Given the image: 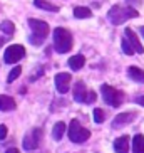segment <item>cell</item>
Here are the masks:
<instances>
[{"instance_id":"cell-1","label":"cell","mask_w":144,"mask_h":153,"mask_svg":"<svg viewBox=\"0 0 144 153\" xmlns=\"http://www.w3.org/2000/svg\"><path fill=\"white\" fill-rule=\"evenodd\" d=\"M139 17V12L134 9V7H122V5H114L112 9L107 12V19L109 22L114 24V25H121L127 20V19H136Z\"/></svg>"},{"instance_id":"cell-2","label":"cell","mask_w":144,"mask_h":153,"mask_svg":"<svg viewBox=\"0 0 144 153\" xmlns=\"http://www.w3.org/2000/svg\"><path fill=\"white\" fill-rule=\"evenodd\" d=\"M54 47L59 54H65L72 49V34L64 27H57L54 30Z\"/></svg>"},{"instance_id":"cell-3","label":"cell","mask_w":144,"mask_h":153,"mask_svg":"<svg viewBox=\"0 0 144 153\" xmlns=\"http://www.w3.org/2000/svg\"><path fill=\"white\" fill-rule=\"evenodd\" d=\"M29 25H30V29H32L30 42L35 44V45H40L50 32L49 24L42 22V20H37V19H29Z\"/></svg>"},{"instance_id":"cell-4","label":"cell","mask_w":144,"mask_h":153,"mask_svg":"<svg viewBox=\"0 0 144 153\" xmlns=\"http://www.w3.org/2000/svg\"><path fill=\"white\" fill-rule=\"evenodd\" d=\"M101 94H102L104 101H106L109 106H114V108L121 106L122 101H124V93L116 89V88H112V86H109V84L101 86Z\"/></svg>"},{"instance_id":"cell-5","label":"cell","mask_w":144,"mask_h":153,"mask_svg":"<svg viewBox=\"0 0 144 153\" xmlns=\"http://www.w3.org/2000/svg\"><path fill=\"white\" fill-rule=\"evenodd\" d=\"M90 136V131L81 125L77 120H72L69 125V140L74 143H84Z\"/></svg>"},{"instance_id":"cell-6","label":"cell","mask_w":144,"mask_h":153,"mask_svg":"<svg viewBox=\"0 0 144 153\" xmlns=\"http://www.w3.org/2000/svg\"><path fill=\"white\" fill-rule=\"evenodd\" d=\"M42 141V130L40 128H32L27 135L24 136V148L27 152H32V150H37L39 145Z\"/></svg>"},{"instance_id":"cell-7","label":"cell","mask_w":144,"mask_h":153,"mask_svg":"<svg viewBox=\"0 0 144 153\" xmlns=\"http://www.w3.org/2000/svg\"><path fill=\"white\" fill-rule=\"evenodd\" d=\"M25 56V49H24V45L20 44H12L9 45L4 52V61L7 64H14V62H18L20 59Z\"/></svg>"},{"instance_id":"cell-8","label":"cell","mask_w":144,"mask_h":153,"mask_svg":"<svg viewBox=\"0 0 144 153\" xmlns=\"http://www.w3.org/2000/svg\"><path fill=\"white\" fill-rule=\"evenodd\" d=\"M69 84H71V74L69 72H59L55 76V88L60 94H65L69 91Z\"/></svg>"},{"instance_id":"cell-9","label":"cell","mask_w":144,"mask_h":153,"mask_svg":"<svg viewBox=\"0 0 144 153\" xmlns=\"http://www.w3.org/2000/svg\"><path fill=\"white\" fill-rule=\"evenodd\" d=\"M87 96H89V91L86 89V84L82 81H77L74 88V99L77 103H87Z\"/></svg>"},{"instance_id":"cell-10","label":"cell","mask_w":144,"mask_h":153,"mask_svg":"<svg viewBox=\"0 0 144 153\" xmlns=\"http://www.w3.org/2000/svg\"><path fill=\"white\" fill-rule=\"evenodd\" d=\"M124 34H126V39H129L131 45L134 47L136 52L143 54V52H144V47H143V44H141V41H139V37H137V34H134V30H132V29H129V27L126 29V32H124Z\"/></svg>"},{"instance_id":"cell-11","label":"cell","mask_w":144,"mask_h":153,"mask_svg":"<svg viewBox=\"0 0 144 153\" xmlns=\"http://www.w3.org/2000/svg\"><path fill=\"white\" fill-rule=\"evenodd\" d=\"M129 136L127 135H122L119 136V138L114 141V150H116V153H127L129 152Z\"/></svg>"},{"instance_id":"cell-12","label":"cell","mask_w":144,"mask_h":153,"mask_svg":"<svg viewBox=\"0 0 144 153\" xmlns=\"http://www.w3.org/2000/svg\"><path fill=\"white\" fill-rule=\"evenodd\" d=\"M15 108H17V103L14 98L0 94V111H14Z\"/></svg>"},{"instance_id":"cell-13","label":"cell","mask_w":144,"mask_h":153,"mask_svg":"<svg viewBox=\"0 0 144 153\" xmlns=\"http://www.w3.org/2000/svg\"><path fill=\"white\" fill-rule=\"evenodd\" d=\"M136 120V113H121V114H117L116 120H114L112 125L114 126H121V125H127V123L134 121Z\"/></svg>"},{"instance_id":"cell-14","label":"cell","mask_w":144,"mask_h":153,"mask_svg":"<svg viewBox=\"0 0 144 153\" xmlns=\"http://www.w3.org/2000/svg\"><path fill=\"white\" fill-rule=\"evenodd\" d=\"M84 64H86V57L81 54L77 56H72L71 59H69V68L72 69V71H79V69L84 68Z\"/></svg>"},{"instance_id":"cell-15","label":"cell","mask_w":144,"mask_h":153,"mask_svg":"<svg viewBox=\"0 0 144 153\" xmlns=\"http://www.w3.org/2000/svg\"><path fill=\"white\" fill-rule=\"evenodd\" d=\"M127 74H129V77L132 79V81L144 84V71H143V69L136 68V66H131V68L127 69Z\"/></svg>"},{"instance_id":"cell-16","label":"cell","mask_w":144,"mask_h":153,"mask_svg":"<svg viewBox=\"0 0 144 153\" xmlns=\"http://www.w3.org/2000/svg\"><path fill=\"white\" fill-rule=\"evenodd\" d=\"M64 133H65V123H62V121L55 123L54 128H52V138H54L55 141H60Z\"/></svg>"},{"instance_id":"cell-17","label":"cell","mask_w":144,"mask_h":153,"mask_svg":"<svg viewBox=\"0 0 144 153\" xmlns=\"http://www.w3.org/2000/svg\"><path fill=\"white\" fill-rule=\"evenodd\" d=\"M132 153H144V135H136L132 138Z\"/></svg>"},{"instance_id":"cell-18","label":"cell","mask_w":144,"mask_h":153,"mask_svg":"<svg viewBox=\"0 0 144 153\" xmlns=\"http://www.w3.org/2000/svg\"><path fill=\"white\" fill-rule=\"evenodd\" d=\"M34 5H35V7H39V9L49 10V12H59V9H60V7H57V5L47 2V0H34Z\"/></svg>"},{"instance_id":"cell-19","label":"cell","mask_w":144,"mask_h":153,"mask_svg":"<svg viewBox=\"0 0 144 153\" xmlns=\"http://www.w3.org/2000/svg\"><path fill=\"white\" fill-rule=\"evenodd\" d=\"M92 15L89 7H76L74 9V17L76 19H89Z\"/></svg>"},{"instance_id":"cell-20","label":"cell","mask_w":144,"mask_h":153,"mask_svg":"<svg viewBox=\"0 0 144 153\" xmlns=\"http://www.w3.org/2000/svg\"><path fill=\"white\" fill-rule=\"evenodd\" d=\"M0 30L4 32V34H7V36H14V32H15V25L10 20H5V22L0 24Z\"/></svg>"},{"instance_id":"cell-21","label":"cell","mask_w":144,"mask_h":153,"mask_svg":"<svg viewBox=\"0 0 144 153\" xmlns=\"http://www.w3.org/2000/svg\"><path fill=\"white\" fill-rule=\"evenodd\" d=\"M121 47H122V52L126 56H132L136 52L134 51V47L131 45V42H129V39H122V42H121Z\"/></svg>"},{"instance_id":"cell-22","label":"cell","mask_w":144,"mask_h":153,"mask_svg":"<svg viewBox=\"0 0 144 153\" xmlns=\"http://www.w3.org/2000/svg\"><path fill=\"white\" fill-rule=\"evenodd\" d=\"M20 72H22V68H20V66H17V68H14L12 71H10L9 77H7V81H9V82H14L15 79H17V77L20 76Z\"/></svg>"},{"instance_id":"cell-23","label":"cell","mask_w":144,"mask_h":153,"mask_svg":"<svg viewBox=\"0 0 144 153\" xmlns=\"http://www.w3.org/2000/svg\"><path fill=\"white\" fill-rule=\"evenodd\" d=\"M104 120H106V113H104L102 109L96 108L94 109V121L96 123H104Z\"/></svg>"},{"instance_id":"cell-24","label":"cell","mask_w":144,"mask_h":153,"mask_svg":"<svg viewBox=\"0 0 144 153\" xmlns=\"http://www.w3.org/2000/svg\"><path fill=\"white\" fill-rule=\"evenodd\" d=\"M7 133H9L7 126H5V125H0V140H4L5 136H7Z\"/></svg>"},{"instance_id":"cell-25","label":"cell","mask_w":144,"mask_h":153,"mask_svg":"<svg viewBox=\"0 0 144 153\" xmlns=\"http://www.w3.org/2000/svg\"><path fill=\"white\" fill-rule=\"evenodd\" d=\"M96 98H97V96H96V93H94V91H89V96H87V103H94V101H96Z\"/></svg>"},{"instance_id":"cell-26","label":"cell","mask_w":144,"mask_h":153,"mask_svg":"<svg viewBox=\"0 0 144 153\" xmlns=\"http://www.w3.org/2000/svg\"><path fill=\"white\" fill-rule=\"evenodd\" d=\"M126 2H129L131 7H132V5H137V7H139L141 5V0H126Z\"/></svg>"},{"instance_id":"cell-27","label":"cell","mask_w":144,"mask_h":153,"mask_svg":"<svg viewBox=\"0 0 144 153\" xmlns=\"http://www.w3.org/2000/svg\"><path fill=\"white\" fill-rule=\"evenodd\" d=\"M137 103H139L141 106H144V96H139V98H137Z\"/></svg>"},{"instance_id":"cell-28","label":"cell","mask_w":144,"mask_h":153,"mask_svg":"<svg viewBox=\"0 0 144 153\" xmlns=\"http://www.w3.org/2000/svg\"><path fill=\"white\" fill-rule=\"evenodd\" d=\"M5 153H18V150H17V148H9Z\"/></svg>"},{"instance_id":"cell-29","label":"cell","mask_w":144,"mask_h":153,"mask_svg":"<svg viewBox=\"0 0 144 153\" xmlns=\"http://www.w3.org/2000/svg\"><path fill=\"white\" fill-rule=\"evenodd\" d=\"M139 30H141V34H143V36H144V25H143V27L139 29Z\"/></svg>"}]
</instances>
